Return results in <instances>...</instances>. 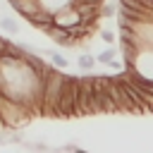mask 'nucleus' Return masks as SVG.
Here are the masks:
<instances>
[{
    "label": "nucleus",
    "instance_id": "1",
    "mask_svg": "<svg viewBox=\"0 0 153 153\" xmlns=\"http://www.w3.org/2000/svg\"><path fill=\"white\" fill-rule=\"evenodd\" d=\"M65 79H67V76H62L55 65L45 69L43 96H41V115H45V117H57V100H60V91H62Z\"/></svg>",
    "mask_w": 153,
    "mask_h": 153
},
{
    "label": "nucleus",
    "instance_id": "2",
    "mask_svg": "<svg viewBox=\"0 0 153 153\" xmlns=\"http://www.w3.org/2000/svg\"><path fill=\"white\" fill-rule=\"evenodd\" d=\"M57 117H79L76 110V76H67L57 100Z\"/></svg>",
    "mask_w": 153,
    "mask_h": 153
},
{
    "label": "nucleus",
    "instance_id": "3",
    "mask_svg": "<svg viewBox=\"0 0 153 153\" xmlns=\"http://www.w3.org/2000/svg\"><path fill=\"white\" fill-rule=\"evenodd\" d=\"M76 110L81 115H96L93 108V74L76 79Z\"/></svg>",
    "mask_w": 153,
    "mask_h": 153
},
{
    "label": "nucleus",
    "instance_id": "4",
    "mask_svg": "<svg viewBox=\"0 0 153 153\" xmlns=\"http://www.w3.org/2000/svg\"><path fill=\"white\" fill-rule=\"evenodd\" d=\"M55 24H60L65 29H72V26L81 24V12L76 10L74 2H69V5H65V7H60L55 12Z\"/></svg>",
    "mask_w": 153,
    "mask_h": 153
},
{
    "label": "nucleus",
    "instance_id": "5",
    "mask_svg": "<svg viewBox=\"0 0 153 153\" xmlns=\"http://www.w3.org/2000/svg\"><path fill=\"white\" fill-rule=\"evenodd\" d=\"M45 36H48V38H53V41H55V45H60V48H72V45H76V41H74V36H72V31H69V29H65V26H60V24H53V26L45 31Z\"/></svg>",
    "mask_w": 153,
    "mask_h": 153
},
{
    "label": "nucleus",
    "instance_id": "6",
    "mask_svg": "<svg viewBox=\"0 0 153 153\" xmlns=\"http://www.w3.org/2000/svg\"><path fill=\"white\" fill-rule=\"evenodd\" d=\"M26 22H29L33 29H38V31H43V33H45V31L55 24V12H53V10H48V7H41V10H38L36 14H31Z\"/></svg>",
    "mask_w": 153,
    "mask_h": 153
},
{
    "label": "nucleus",
    "instance_id": "7",
    "mask_svg": "<svg viewBox=\"0 0 153 153\" xmlns=\"http://www.w3.org/2000/svg\"><path fill=\"white\" fill-rule=\"evenodd\" d=\"M7 5H10L19 17H24V19H29L31 14H36V12L43 7V5H41V0H10Z\"/></svg>",
    "mask_w": 153,
    "mask_h": 153
},
{
    "label": "nucleus",
    "instance_id": "8",
    "mask_svg": "<svg viewBox=\"0 0 153 153\" xmlns=\"http://www.w3.org/2000/svg\"><path fill=\"white\" fill-rule=\"evenodd\" d=\"M45 55H48V60H50V65H55L57 69H67L69 67V60L60 53V50H43Z\"/></svg>",
    "mask_w": 153,
    "mask_h": 153
},
{
    "label": "nucleus",
    "instance_id": "9",
    "mask_svg": "<svg viewBox=\"0 0 153 153\" xmlns=\"http://www.w3.org/2000/svg\"><path fill=\"white\" fill-rule=\"evenodd\" d=\"M115 57H117V50H115L112 45H105V48H103V50H100V53L96 55L98 65H110V62H112Z\"/></svg>",
    "mask_w": 153,
    "mask_h": 153
},
{
    "label": "nucleus",
    "instance_id": "10",
    "mask_svg": "<svg viewBox=\"0 0 153 153\" xmlns=\"http://www.w3.org/2000/svg\"><path fill=\"white\" fill-rule=\"evenodd\" d=\"M96 55H88V53H84V55H79L76 57V65H79V69H84V72H91L93 67H96Z\"/></svg>",
    "mask_w": 153,
    "mask_h": 153
},
{
    "label": "nucleus",
    "instance_id": "11",
    "mask_svg": "<svg viewBox=\"0 0 153 153\" xmlns=\"http://www.w3.org/2000/svg\"><path fill=\"white\" fill-rule=\"evenodd\" d=\"M0 29L7 31V33H12V36H17L19 33V22L12 19V17H0Z\"/></svg>",
    "mask_w": 153,
    "mask_h": 153
},
{
    "label": "nucleus",
    "instance_id": "12",
    "mask_svg": "<svg viewBox=\"0 0 153 153\" xmlns=\"http://www.w3.org/2000/svg\"><path fill=\"white\" fill-rule=\"evenodd\" d=\"M69 2H74V0H41V5H43V7H48V10H53V12H57L60 7L69 5Z\"/></svg>",
    "mask_w": 153,
    "mask_h": 153
},
{
    "label": "nucleus",
    "instance_id": "13",
    "mask_svg": "<svg viewBox=\"0 0 153 153\" xmlns=\"http://www.w3.org/2000/svg\"><path fill=\"white\" fill-rule=\"evenodd\" d=\"M100 14H103V17H115V14H117V5L103 2V5H100Z\"/></svg>",
    "mask_w": 153,
    "mask_h": 153
},
{
    "label": "nucleus",
    "instance_id": "14",
    "mask_svg": "<svg viewBox=\"0 0 153 153\" xmlns=\"http://www.w3.org/2000/svg\"><path fill=\"white\" fill-rule=\"evenodd\" d=\"M0 143H24V139H22V134H5V136H0Z\"/></svg>",
    "mask_w": 153,
    "mask_h": 153
},
{
    "label": "nucleus",
    "instance_id": "15",
    "mask_svg": "<svg viewBox=\"0 0 153 153\" xmlns=\"http://www.w3.org/2000/svg\"><path fill=\"white\" fill-rule=\"evenodd\" d=\"M100 41H103L105 45H112V43H115V33L108 31V29H103V31H100Z\"/></svg>",
    "mask_w": 153,
    "mask_h": 153
},
{
    "label": "nucleus",
    "instance_id": "16",
    "mask_svg": "<svg viewBox=\"0 0 153 153\" xmlns=\"http://www.w3.org/2000/svg\"><path fill=\"white\" fill-rule=\"evenodd\" d=\"M62 148H65V151H79V148H76L74 143H67V146H62Z\"/></svg>",
    "mask_w": 153,
    "mask_h": 153
}]
</instances>
